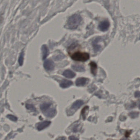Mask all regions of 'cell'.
<instances>
[{
  "instance_id": "7a4b0ae2",
  "label": "cell",
  "mask_w": 140,
  "mask_h": 140,
  "mask_svg": "<svg viewBox=\"0 0 140 140\" xmlns=\"http://www.w3.org/2000/svg\"><path fill=\"white\" fill-rule=\"evenodd\" d=\"M90 56L89 54L85 52H76L71 56V58L74 61L84 62L89 59Z\"/></svg>"
},
{
  "instance_id": "8fae6325",
  "label": "cell",
  "mask_w": 140,
  "mask_h": 140,
  "mask_svg": "<svg viewBox=\"0 0 140 140\" xmlns=\"http://www.w3.org/2000/svg\"><path fill=\"white\" fill-rule=\"evenodd\" d=\"M72 68L77 72H83L85 71V68L83 65H73L72 66Z\"/></svg>"
},
{
  "instance_id": "ba28073f",
  "label": "cell",
  "mask_w": 140,
  "mask_h": 140,
  "mask_svg": "<svg viewBox=\"0 0 140 140\" xmlns=\"http://www.w3.org/2000/svg\"><path fill=\"white\" fill-rule=\"evenodd\" d=\"M63 75L68 78H73L75 76V74L71 70H66L63 72Z\"/></svg>"
},
{
  "instance_id": "9a60e30c",
  "label": "cell",
  "mask_w": 140,
  "mask_h": 140,
  "mask_svg": "<svg viewBox=\"0 0 140 140\" xmlns=\"http://www.w3.org/2000/svg\"><path fill=\"white\" fill-rule=\"evenodd\" d=\"M26 107L28 110H31L32 111H36L35 108L32 104H27L26 105Z\"/></svg>"
},
{
  "instance_id": "ac0fdd59",
  "label": "cell",
  "mask_w": 140,
  "mask_h": 140,
  "mask_svg": "<svg viewBox=\"0 0 140 140\" xmlns=\"http://www.w3.org/2000/svg\"><path fill=\"white\" fill-rule=\"evenodd\" d=\"M129 115L131 117V118H136L138 116V113H137V112H132V113H129Z\"/></svg>"
},
{
  "instance_id": "7402d4cb",
  "label": "cell",
  "mask_w": 140,
  "mask_h": 140,
  "mask_svg": "<svg viewBox=\"0 0 140 140\" xmlns=\"http://www.w3.org/2000/svg\"><path fill=\"white\" fill-rule=\"evenodd\" d=\"M127 140V139H122V140Z\"/></svg>"
},
{
  "instance_id": "4fadbf2b",
  "label": "cell",
  "mask_w": 140,
  "mask_h": 140,
  "mask_svg": "<svg viewBox=\"0 0 140 140\" xmlns=\"http://www.w3.org/2000/svg\"><path fill=\"white\" fill-rule=\"evenodd\" d=\"M90 66H91V72L92 74L95 76L97 73V64L95 62H91L90 63Z\"/></svg>"
},
{
  "instance_id": "6da1fadb",
  "label": "cell",
  "mask_w": 140,
  "mask_h": 140,
  "mask_svg": "<svg viewBox=\"0 0 140 140\" xmlns=\"http://www.w3.org/2000/svg\"><path fill=\"white\" fill-rule=\"evenodd\" d=\"M82 20V17L80 15H73L68 19L67 24L68 27L69 29H76L80 25Z\"/></svg>"
},
{
  "instance_id": "3957f363",
  "label": "cell",
  "mask_w": 140,
  "mask_h": 140,
  "mask_svg": "<svg viewBox=\"0 0 140 140\" xmlns=\"http://www.w3.org/2000/svg\"><path fill=\"white\" fill-rule=\"evenodd\" d=\"M44 66L46 71H50L54 70L55 64L53 61L51 60H47L44 63Z\"/></svg>"
},
{
  "instance_id": "e0dca14e",
  "label": "cell",
  "mask_w": 140,
  "mask_h": 140,
  "mask_svg": "<svg viewBox=\"0 0 140 140\" xmlns=\"http://www.w3.org/2000/svg\"><path fill=\"white\" fill-rule=\"evenodd\" d=\"M23 60H24V54L22 53L21 54L19 58V63L21 65L23 64Z\"/></svg>"
},
{
  "instance_id": "2e32d148",
  "label": "cell",
  "mask_w": 140,
  "mask_h": 140,
  "mask_svg": "<svg viewBox=\"0 0 140 140\" xmlns=\"http://www.w3.org/2000/svg\"><path fill=\"white\" fill-rule=\"evenodd\" d=\"M7 118H8L9 119L11 120L12 121H16L17 120V118L16 117L12 115H8L7 116Z\"/></svg>"
},
{
  "instance_id": "5bb4252c",
  "label": "cell",
  "mask_w": 140,
  "mask_h": 140,
  "mask_svg": "<svg viewBox=\"0 0 140 140\" xmlns=\"http://www.w3.org/2000/svg\"><path fill=\"white\" fill-rule=\"evenodd\" d=\"M51 104L50 103H43L42 104H41L40 106L41 110L42 111H44L48 109L51 106Z\"/></svg>"
},
{
  "instance_id": "30bf717a",
  "label": "cell",
  "mask_w": 140,
  "mask_h": 140,
  "mask_svg": "<svg viewBox=\"0 0 140 140\" xmlns=\"http://www.w3.org/2000/svg\"><path fill=\"white\" fill-rule=\"evenodd\" d=\"M42 52L43 59H45L46 58L49 54V50L47 46L46 45H43L42 47Z\"/></svg>"
},
{
  "instance_id": "277c9868",
  "label": "cell",
  "mask_w": 140,
  "mask_h": 140,
  "mask_svg": "<svg viewBox=\"0 0 140 140\" xmlns=\"http://www.w3.org/2000/svg\"><path fill=\"white\" fill-rule=\"evenodd\" d=\"M110 26V23L107 20L102 21L99 25V28L102 31H106L109 29Z\"/></svg>"
},
{
  "instance_id": "603a6c76",
  "label": "cell",
  "mask_w": 140,
  "mask_h": 140,
  "mask_svg": "<svg viewBox=\"0 0 140 140\" xmlns=\"http://www.w3.org/2000/svg\"><path fill=\"white\" fill-rule=\"evenodd\" d=\"M139 109H140V105H139Z\"/></svg>"
},
{
  "instance_id": "52a82bcc",
  "label": "cell",
  "mask_w": 140,
  "mask_h": 140,
  "mask_svg": "<svg viewBox=\"0 0 140 140\" xmlns=\"http://www.w3.org/2000/svg\"><path fill=\"white\" fill-rule=\"evenodd\" d=\"M73 83L71 81H69L68 80L64 79L61 82L60 84V86L61 87L63 88H67L71 86V85H72Z\"/></svg>"
},
{
  "instance_id": "ffe728a7",
  "label": "cell",
  "mask_w": 140,
  "mask_h": 140,
  "mask_svg": "<svg viewBox=\"0 0 140 140\" xmlns=\"http://www.w3.org/2000/svg\"><path fill=\"white\" fill-rule=\"evenodd\" d=\"M135 97L136 98H140V92H136L135 93Z\"/></svg>"
},
{
  "instance_id": "9c48e42d",
  "label": "cell",
  "mask_w": 140,
  "mask_h": 140,
  "mask_svg": "<svg viewBox=\"0 0 140 140\" xmlns=\"http://www.w3.org/2000/svg\"><path fill=\"white\" fill-rule=\"evenodd\" d=\"M84 104L83 101L82 100H77L74 102L71 106V109L73 110H77L81 106Z\"/></svg>"
},
{
  "instance_id": "44dd1931",
  "label": "cell",
  "mask_w": 140,
  "mask_h": 140,
  "mask_svg": "<svg viewBox=\"0 0 140 140\" xmlns=\"http://www.w3.org/2000/svg\"><path fill=\"white\" fill-rule=\"evenodd\" d=\"M56 140H66V138L64 137H61L58 138Z\"/></svg>"
},
{
  "instance_id": "5b68a950",
  "label": "cell",
  "mask_w": 140,
  "mask_h": 140,
  "mask_svg": "<svg viewBox=\"0 0 140 140\" xmlns=\"http://www.w3.org/2000/svg\"><path fill=\"white\" fill-rule=\"evenodd\" d=\"M88 78H79L75 81V84L77 86H83L89 82Z\"/></svg>"
},
{
  "instance_id": "d6986e66",
  "label": "cell",
  "mask_w": 140,
  "mask_h": 140,
  "mask_svg": "<svg viewBox=\"0 0 140 140\" xmlns=\"http://www.w3.org/2000/svg\"><path fill=\"white\" fill-rule=\"evenodd\" d=\"M69 140H79V139L77 138L76 137L74 136H71L69 137Z\"/></svg>"
},
{
  "instance_id": "7c38bea8",
  "label": "cell",
  "mask_w": 140,
  "mask_h": 140,
  "mask_svg": "<svg viewBox=\"0 0 140 140\" xmlns=\"http://www.w3.org/2000/svg\"><path fill=\"white\" fill-rule=\"evenodd\" d=\"M56 112V109L53 108L46 111L45 113V115L48 118H52L55 115Z\"/></svg>"
},
{
  "instance_id": "8992f818",
  "label": "cell",
  "mask_w": 140,
  "mask_h": 140,
  "mask_svg": "<svg viewBox=\"0 0 140 140\" xmlns=\"http://www.w3.org/2000/svg\"><path fill=\"white\" fill-rule=\"evenodd\" d=\"M51 123V122L50 121H44L43 122H41L37 124V128L38 130L41 131L48 127Z\"/></svg>"
}]
</instances>
